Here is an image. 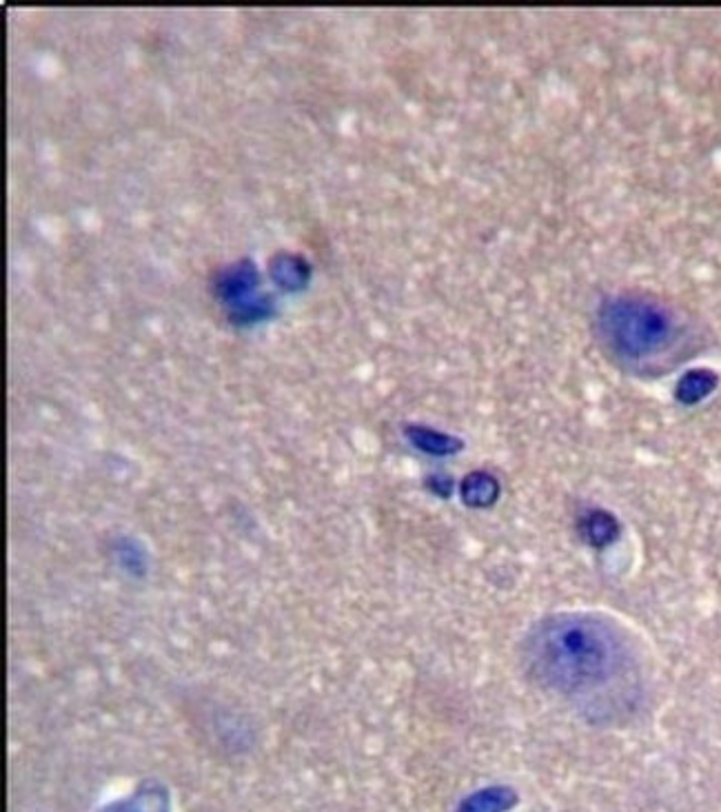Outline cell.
<instances>
[{
  "label": "cell",
  "mask_w": 721,
  "mask_h": 812,
  "mask_svg": "<svg viewBox=\"0 0 721 812\" xmlns=\"http://www.w3.org/2000/svg\"><path fill=\"white\" fill-rule=\"evenodd\" d=\"M717 382L719 378L710 369H693L679 378L675 398L677 402H682L686 406L699 404L717 389Z\"/></svg>",
  "instance_id": "5b68a950"
},
{
  "label": "cell",
  "mask_w": 721,
  "mask_h": 812,
  "mask_svg": "<svg viewBox=\"0 0 721 812\" xmlns=\"http://www.w3.org/2000/svg\"><path fill=\"white\" fill-rule=\"evenodd\" d=\"M584 535L597 548L611 546L619 537V522L608 511H591L584 520Z\"/></svg>",
  "instance_id": "ba28073f"
},
{
  "label": "cell",
  "mask_w": 721,
  "mask_h": 812,
  "mask_svg": "<svg viewBox=\"0 0 721 812\" xmlns=\"http://www.w3.org/2000/svg\"><path fill=\"white\" fill-rule=\"evenodd\" d=\"M406 435H409V440L415 449H420L429 455H438V458L453 455L462 449V440L451 438V435L440 433V431L426 429V426H409V429H406Z\"/></svg>",
  "instance_id": "52a82bcc"
},
{
  "label": "cell",
  "mask_w": 721,
  "mask_h": 812,
  "mask_svg": "<svg viewBox=\"0 0 721 812\" xmlns=\"http://www.w3.org/2000/svg\"><path fill=\"white\" fill-rule=\"evenodd\" d=\"M103 812H171L169 793L156 781H149L134 790V795L116 801Z\"/></svg>",
  "instance_id": "3957f363"
},
{
  "label": "cell",
  "mask_w": 721,
  "mask_h": 812,
  "mask_svg": "<svg viewBox=\"0 0 721 812\" xmlns=\"http://www.w3.org/2000/svg\"><path fill=\"white\" fill-rule=\"evenodd\" d=\"M595 331L602 347L628 367L662 360L682 338V324L666 302L633 291L599 302Z\"/></svg>",
  "instance_id": "7a4b0ae2"
},
{
  "label": "cell",
  "mask_w": 721,
  "mask_h": 812,
  "mask_svg": "<svg viewBox=\"0 0 721 812\" xmlns=\"http://www.w3.org/2000/svg\"><path fill=\"white\" fill-rule=\"evenodd\" d=\"M524 664L535 684L580 695L615 682L631 666V653L606 619L566 613L533 628L524 646Z\"/></svg>",
  "instance_id": "6da1fadb"
},
{
  "label": "cell",
  "mask_w": 721,
  "mask_h": 812,
  "mask_svg": "<svg viewBox=\"0 0 721 812\" xmlns=\"http://www.w3.org/2000/svg\"><path fill=\"white\" fill-rule=\"evenodd\" d=\"M460 493L464 504L471 506V509H489L500 497V482L491 473L475 471L464 477Z\"/></svg>",
  "instance_id": "277c9868"
},
{
  "label": "cell",
  "mask_w": 721,
  "mask_h": 812,
  "mask_svg": "<svg viewBox=\"0 0 721 812\" xmlns=\"http://www.w3.org/2000/svg\"><path fill=\"white\" fill-rule=\"evenodd\" d=\"M515 804H517L515 790L506 786H493L466 797L460 804L458 812H506Z\"/></svg>",
  "instance_id": "8992f818"
}]
</instances>
